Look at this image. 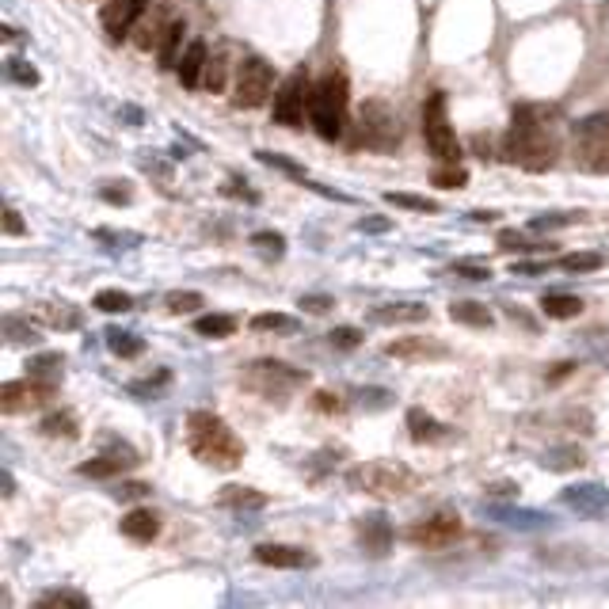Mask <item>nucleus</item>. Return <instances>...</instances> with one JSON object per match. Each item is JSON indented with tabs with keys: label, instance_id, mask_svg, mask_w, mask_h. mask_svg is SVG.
I'll return each mask as SVG.
<instances>
[{
	"label": "nucleus",
	"instance_id": "b1692460",
	"mask_svg": "<svg viewBox=\"0 0 609 609\" xmlns=\"http://www.w3.org/2000/svg\"><path fill=\"white\" fill-rule=\"evenodd\" d=\"M541 465L548 472H571V469H583L586 465V453H583V446H576V442H564V446H548L545 450Z\"/></svg>",
	"mask_w": 609,
	"mask_h": 609
},
{
	"label": "nucleus",
	"instance_id": "4be33fe9",
	"mask_svg": "<svg viewBox=\"0 0 609 609\" xmlns=\"http://www.w3.org/2000/svg\"><path fill=\"white\" fill-rule=\"evenodd\" d=\"M427 317H431V309L419 305V301H393V305H377L370 312L374 324H419Z\"/></svg>",
	"mask_w": 609,
	"mask_h": 609
},
{
	"label": "nucleus",
	"instance_id": "603ef678",
	"mask_svg": "<svg viewBox=\"0 0 609 609\" xmlns=\"http://www.w3.org/2000/svg\"><path fill=\"white\" fill-rule=\"evenodd\" d=\"M453 274H457V279H465V282H488L491 279V271L480 267V263H453Z\"/></svg>",
	"mask_w": 609,
	"mask_h": 609
},
{
	"label": "nucleus",
	"instance_id": "864d4df0",
	"mask_svg": "<svg viewBox=\"0 0 609 609\" xmlns=\"http://www.w3.org/2000/svg\"><path fill=\"white\" fill-rule=\"evenodd\" d=\"M91 236H96L100 244H141V236H138V233H110V229H96Z\"/></svg>",
	"mask_w": 609,
	"mask_h": 609
},
{
	"label": "nucleus",
	"instance_id": "72a5a7b5",
	"mask_svg": "<svg viewBox=\"0 0 609 609\" xmlns=\"http://www.w3.org/2000/svg\"><path fill=\"white\" fill-rule=\"evenodd\" d=\"M202 305H206V298H202V293H195V290H172L168 298H164V309H168L172 317L195 312V309H202Z\"/></svg>",
	"mask_w": 609,
	"mask_h": 609
},
{
	"label": "nucleus",
	"instance_id": "1a4fd4ad",
	"mask_svg": "<svg viewBox=\"0 0 609 609\" xmlns=\"http://www.w3.org/2000/svg\"><path fill=\"white\" fill-rule=\"evenodd\" d=\"M274 91V69L267 58L260 53H248L244 62L236 65V88H233V103L244 107V110H255L271 100Z\"/></svg>",
	"mask_w": 609,
	"mask_h": 609
},
{
	"label": "nucleus",
	"instance_id": "f03ea898",
	"mask_svg": "<svg viewBox=\"0 0 609 609\" xmlns=\"http://www.w3.org/2000/svg\"><path fill=\"white\" fill-rule=\"evenodd\" d=\"M187 450L195 461L217 472H233L244 465V442L236 438V431L217 412L206 408L187 415Z\"/></svg>",
	"mask_w": 609,
	"mask_h": 609
},
{
	"label": "nucleus",
	"instance_id": "7c9ffc66",
	"mask_svg": "<svg viewBox=\"0 0 609 609\" xmlns=\"http://www.w3.org/2000/svg\"><path fill=\"white\" fill-rule=\"evenodd\" d=\"M34 312H39V317H43L50 328H62V331L81 328V312L72 309V305H39Z\"/></svg>",
	"mask_w": 609,
	"mask_h": 609
},
{
	"label": "nucleus",
	"instance_id": "4d7b16f0",
	"mask_svg": "<svg viewBox=\"0 0 609 609\" xmlns=\"http://www.w3.org/2000/svg\"><path fill=\"white\" fill-rule=\"evenodd\" d=\"M225 195H229V198H244V202H252V206L260 202V191H252L248 183H240V179H229V183H225Z\"/></svg>",
	"mask_w": 609,
	"mask_h": 609
},
{
	"label": "nucleus",
	"instance_id": "a18cd8bd",
	"mask_svg": "<svg viewBox=\"0 0 609 609\" xmlns=\"http://www.w3.org/2000/svg\"><path fill=\"white\" fill-rule=\"evenodd\" d=\"M434 187H446V191H457V187H465L469 183V172L461 168V164H446V168H438L434 176Z\"/></svg>",
	"mask_w": 609,
	"mask_h": 609
},
{
	"label": "nucleus",
	"instance_id": "37998d69",
	"mask_svg": "<svg viewBox=\"0 0 609 609\" xmlns=\"http://www.w3.org/2000/svg\"><path fill=\"white\" fill-rule=\"evenodd\" d=\"M495 514H500V519H507L510 526H522V529H538V526H545V522H548L545 514H538V510H510V507H495Z\"/></svg>",
	"mask_w": 609,
	"mask_h": 609
},
{
	"label": "nucleus",
	"instance_id": "4468645a",
	"mask_svg": "<svg viewBox=\"0 0 609 609\" xmlns=\"http://www.w3.org/2000/svg\"><path fill=\"white\" fill-rule=\"evenodd\" d=\"M149 5L153 0H110V5L103 8V27H107V34L115 43H122L126 34H130V27L141 20L145 12H149Z\"/></svg>",
	"mask_w": 609,
	"mask_h": 609
},
{
	"label": "nucleus",
	"instance_id": "13d9d810",
	"mask_svg": "<svg viewBox=\"0 0 609 609\" xmlns=\"http://www.w3.org/2000/svg\"><path fill=\"white\" fill-rule=\"evenodd\" d=\"M312 404H317V412H324V415L343 412V400L336 393H317V396H312Z\"/></svg>",
	"mask_w": 609,
	"mask_h": 609
},
{
	"label": "nucleus",
	"instance_id": "f257e3e1",
	"mask_svg": "<svg viewBox=\"0 0 609 609\" xmlns=\"http://www.w3.org/2000/svg\"><path fill=\"white\" fill-rule=\"evenodd\" d=\"M552 119H557L552 107H533V103L514 107V122L503 138V157L526 172H548L560 157V134Z\"/></svg>",
	"mask_w": 609,
	"mask_h": 609
},
{
	"label": "nucleus",
	"instance_id": "ea45409f",
	"mask_svg": "<svg viewBox=\"0 0 609 609\" xmlns=\"http://www.w3.org/2000/svg\"><path fill=\"white\" fill-rule=\"evenodd\" d=\"M225 72H229V62H225V53H214V58L206 62V72H202V84H206L210 91H214V96H217V91L221 88H225Z\"/></svg>",
	"mask_w": 609,
	"mask_h": 609
},
{
	"label": "nucleus",
	"instance_id": "6e6d98bb",
	"mask_svg": "<svg viewBox=\"0 0 609 609\" xmlns=\"http://www.w3.org/2000/svg\"><path fill=\"white\" fill-rule=\"evenodd\" d=\"M153 488L149 484H119L115 488V500H126V503H138V500H145Z\"/></svg>",
	"mask_w": 609,
	"mask_h": 609
},
{
	"label": "nucleus",
	"instance_id": "39448f33",
	"mask_svg": "<svg viewBox=\"0 0 609 609\" xmlns=\"http://www.w3.org/2000/svg\"><path fill=\"white\" fill-rule=\"evenodd\" d=\"M347 488L374 500H400L415 488V472L396 465V461H362L347 472Z\"/></svg>",
	"mask_w": 609,
	"mask_h": 609
},
{
	"label": "nucleus",
	"instance_id": "6e6552de",
	"mask_svg": "<svg viewBox=\"0 0 609 609\" xmlns=\"http://www.w3.org/2000/svg\"><path fill=\"white\" fill-rule=\"evenodd\" d=\"M423 141L434 160L442 164H457L461 160V145L450 126V107H446V91H431L423 103Z\"/></svg>",
	"mask_w": 609,
	"mask_h": 609
},
{
	"label": "nucleus",
	"instance_id": "a19ab883",
	"mask_svg": "<svg viewBox=\"0 0 609 609\" xmlns=\"http://www.w3.org/2000/svg\"><path fill=\"white\" fill-rule=\"evenodd\" d=\"M252 248H260L267 260H282V255H286V236L282 233H252Z\"/></svg>",
	"mask_w": 609,
	"mask_h": 609
},
{
	"label": "nucleus",
	"instance_id": "338daca9",
	"mask_svg": "<svg viewBox=\"0 0 609 609\" xmlns=\"http://www.w3.org/2000/svg\"><path fill=\"white\" fill-rule=\"evenodd\" d=\"M472 217H476V221H491V217H500V214H495V210H476Z\"/></svg>",
	"mask_w": 609,
	"mask_h": 609
},
{
	"label": "nucleus",
	"instance_id": "0eeeda50",
	"mask_svg": "<svg viewBox=\"0 0 609 609\" xmlns=\"http://www.w3.org/2000/svg\"><path fill=\"white\" fill-rule=\"evenodd\" d=\"M571 157L583 172L609 176V110L586 115L571 126Z\"/></svg>",
	"mask_w": 609,
	"mask_h": 609
},
{
	"label": "nucleus",
	"instance_id": "9d476101",
	"mask_svg": "<svg viewBox=\"0 0 609 609\" xmlns=\"http://www.w3.org/2000/svg\"><path fill=\"white\" fill-rule=\"evenodd\" d=\"M312 103V81L305 69H293L290 77L282 81V88L274 91V122L286 126V130H298V126L305 122V110Z\"/></svg>",
	"mask_w": 609,
	"mask_h": 609
},
{
	"label": "nucleus",
	"instance_id": "9b49d317",
	"mask_svg": "<svg viewBox=\"0 0 609 609\" xmlns=\"http://www.w3.org/2000/svg\"><path fill=\"white\" fill-rule=\"evenodd\" d=\"M58 393V385L53 381H43V377H27V381H8L5 389H0V412L5 415H20V412H34V408H46Z\"/></svg>",
	"mask_w": 609,
	"mask_h": 609
},
{
	"label": "nucleus",
	"instance_id": "3c124183",
	"mask_svg": "<svg viewBox=\"0 0 609 609\" xmlns=\"http://www.w3.org/2000/svg\"><path fill=\"white\" fill-rule=\"evenodd\" d=\"M168 381H172V374H168V370H160V374L149 377V381H134V385H130V393H134V396H153V393L164 389Z\"/></svg>",
	"mask_w": 609,
	"mask_h": 609
},
{
	"label": "nucleus",
	"instance_id": "c756f323",
	"mask_svg": "<svg viewBox=\"0 0 609 609\" xmlns=\"http://www.w3.org/2000/svg\"><path fill=\"white\" fill-rule=\"evenodd\" d=\"M195 331H198V336H206V339H229L236 331V320L225 317V312H210V317L195 320Z\"/></svg>",
	"mask_w": 609,
	"mask_h": 609
},
{
	"label": "nucleus",
	"instance_id": "4c0bfd02",
	"mask_svg": "<svg viewBox=\"0 0 609 609\" xmlns=\"http://www.w3.org/2000/svg\"><path fill=\"white\" fill-rule=\"evenodd\" d=\"M400 210H415V214H438V202L434 198H423V195H404V191H389L385 195Z\"/></svg>",
	"mask_w": 609,
	"mask_h": 609
},
{
	"label": "nucleus",
	"instance_id": "49530a36",
	"mask_svg": "<svg viewBox=\"0 0 609 609\" xmlns=\"http://www.w3.org/2000/svg\"><path fill=\"white\" fill-rule=\"evenodd\" d=\"M576 221H583V214H541V217H533L529 221V229L533 233H548V229H560V225H576Z\"/></svg>",
	"mask_w": 609,
	"mask_h": 609
},
{
	"label": "nucleus",
	"instance_id": "393cba45",
	"mask_svg": "<svg viewBox=\"0 0 609 609\" xmlns=\"http://www.w3.org/2000/svg\"><path fill=\"white\" fill-rule=\"evenodd\" d=\"M408 431H412V442H419V446H427V442H442L450 434V427H442V423L431 412H423V408L408 412Z\"/></svg>",
	"mask_w": 609,
	"mask_h": 609
},
{
	"label": "nucleus",
	"instance_id": "0e129e2a",
	"mask_svg": "<svg viewBox=\"0 0 609 609\" xmlns=\"http://www.w3.org/2000/svg\"><path fill=\"white\" fill-rule=\"evenodd\" d=\"M571 370H576V362H560V366H552V374H548V381H564Z\"/></svg>",
	"mask_w": 609,
	"mask_h": 609
},
{
	"label": "nucleus",
	"instance_id": "e2e57ef3",
	"mask_svg": "<svg viewBox=\"0 0 609 609\" xmlns=\"http://www.w3.org/2000/svg\"><path fill=\"white\" fill-rule=\"evenodd\" d=\"M491 500H514L519 495V484H491V488H484Z\"/></svg>",
	"mask_w": 609,
	"mask_h": 609
},
{
	"label": "nucleus",
	"instance_id": "f704fd0d",
	"mask_svg": "<svg viewBox=\"0 0 609 609\" xmlns=\"http://www.w3.org/2000/svg\"><path fill=\"white\" fill-rule=\"evenodd\" d=\"M500 248L510 252V255H529V252H545L552 244H533V240L526 233H514V229H503L500 233Z\"/></svg>",
	"mask_w": 609,
	"mask_h": 609
},
{
	"label": "nucleus",
	"instance_id": "de8ad7c7",
	"mask_svg": "<svg viewBox=\"0 0 609 609\" xmlns=\"http://www.w3.org/2000/svg\"><path fill=\"white\" fill-rule=\"evenodd\" d=\"M62 366H65L62 355H34V358L27 362V370H31L34 377H46V374H53V370H62Z\"/></svg>",
	"mask_w": 609,
	"mask_h": 609
},
{
	"label": "nucleus",
	"instance_id": "79ce46f5",
	"mask_svg": "<svg viewBox=\"0 0 609 609\" xmlns=\"http://www.w3.org/2000/svg\"><path fill=\"white\" fill-rule=\"evenodd\" d=\"M605 260H602V255L598 252H576V255H564V260H560V267L564 271H571V274H586V271H598Z\"/></svg>",
	"mask_w": 609,
	"mask_h": 609
},
{
	"label": "nucleus",
	"instance_id": "052dcab7",
	"mask_svg": "<svg viewBox=\"0 0 609 609\" xmlns=\"http://www.w3.org/2000/svg\"><path fill=\"white\" fill-rule=\"evenodd\" d=\"M358 229H362V233H389L393 221H389V217H366V221H358Z\"/></svg>",
	"mask_w": 609,
	"mask_h": 609
},
{
	"label": "nucleus",
	"instance_id": "7ed1b4c3",
	"mask_svg": "<svg viewBox=\"0 0 609 609\" xmlns=\"http://www.w3.org/2000/svg\"><path fill=\"white\" fill-rule=\"evenodd\" d=\"M305 385H309V374L282 358H255L240 370V389L260 396L263 404H286Z\"/></svg>",
	"mask_w": 609,
	"mask_h": 609
},
{
	"label": "nucleus",
	"instance_id": "c03bdc74",
	"mask_svg": "<svg viewBox=\"0 0 609 609\" xmlns=\"http://www.w3.org/2000/svg\"><path fill=\"white\" fill-rule=\"evenodd\" d=\"M583 339H586L590 358L602 362V366H609V328H590Z\"/></svg>",
	"mask_w": 609,
	"mask_h": 609
},
{
	"label": "nucleus",
	"instance_id": "412c9836",
	"mask_svg": "<svg viewBox=\"0 0 609 609\" xmlns=\"http://www.w3.org/2000/svg\"><path fill=\"white\" fill-rule=\"evenodd\" d=\"M183 34H187V24H183L179 15H172V20L164 24V31H160V43H157V62H160V69H176V65H179Z\"/></svg>",
	"mask_w": 609,
	"mask_h": 609
},
{
	"label": "nucleus",
	"instance_id": "e433bc0d",
	"mask_svg": "<svg viewBox=\"0 0 609 609\" xmlns=\"http://www.w3.org/2000/svg\"><path fill=\"white\" fill-rule=\"evenodd\" d=\"M5 336H8V343H20V347L39 343V331L31 328V320H20V317H5Z\"/></svg>",
	"mask_w": 609,
	"mask_h": 609
},
{
	"label": "nucleus",
	"instance_id": "58836bf2",
	"mask_svg": "<svg viewBox=\"0 0 609 609\" xmlns=\"http://www.w3.org/2000/svg\"><path fill=\"white\" fill-rule=\"evenodd\" d=\"M91 305H96L100 312H130V309H134V298H130V293H122V290H100Z\"/></svg>",
	"mask_w": 609,
	"mask_h": 609
},
{
	"label": "nucleus",
	"instance_id": "69168bd1",
	"mask_svg": "<svg viewBox=\"0 0 609 609\" xmlns=\"http://www.w3.org/2000/svg\"><path fill=\"white\" fill-rule=\"evenodd\" d=\"M538 271H548V263H514V274H538Z\"/></svg>",
	"mask_w": 609,
	"mask_h": 609
},
{
	"label": "nucleus",
	"instance_id": "5fc2aeb1",
	"mask_svg": "<svg viewBox=\"0 0 609 609\" xmlns=\"http://www.w3.org/2000/svg\"><path fill=\"white\" fill-rule=\"evenodd\" d=\"M298 309H309V312H317V317H320V312H328V309H336V301H331V298H328V293H305V298L298 301Z\"/></svg>",
	"mask_w": 609,
	"mask_h": 609
},
{
	"label": "nucleus",
	"instance_id": "6ab92c4d",
	"mask_svg": "<svg viewBox=\"0 0 609 609\" xmlns=\"http://www.w3.org/2000/svg\"><path fill=\"white\" fill-rule=\"evenodd\" d=\"M206 62H210V46L202 43V39H191L187 46H183L179 65H176L179 84L183 88H198L202 84V72H206Z\"/></svg>",
	"mask_w": 609,
	"mask_h": 609
},
{
	"label": "nucleus",
	"instance_id": "a878e982",
	"mask_svg": "<svg viewBox=\"0 0 609 609\" xmlns=\"http://www.w3.org/2000/svg\"><path fill=\"white\" fill-rule=\"evenodd\" d=\"M221 507H229V510H260V507H267V495L255 491V488L229 484V488H221Z\"/></svg>",
	"mask_w": 609,
	"mask_h": 609
},
{
	"label": "nucleus",
	"instance_id": "2f4dec72",
	"mask_svg": "<svg viewBox=\"0 0 609 609\" xmlns=\"http://www.w3.org/2000/svg\"><path fill=\"white\" fill-rule=\"evenodd\" d=\"M39 431H43L46 438H77V434H81L77 419H72L69 412H53V415H46V419L39 423Z\"/></svg>",
	"mask_w": 609,
	"mask_h": 609
},
{
	"label": "nucleus",
	"instance_id": "aec40b11",
	"mask_svg": "<svg viewBox=\"0 0 609 609\" xmlns=\"http://www.w3.org/2000/svg\"><path fill=\"white\" fill-rule=\"evenodd\" d=\"M119 529H122V538H130V541H138V545H149V541H157V533H160V519H157L149 507H134V510L119 522Z\"/></svg>",
	"mask_w": 609,
	"mask_h": 609
},
{
	"label": "nucleus",
	"instance_id": "f8f14e48",
	"mask_svg": "<svg viewBox=\"0 0 609 609\" xmlns=\"http://www.w3.org/2000/svg\"><path fill=\"white\" fill-rule=\"evenodd\" d=\"M404 538H408L415 548H446L461 538V519L453 510H438V514H431V519L412 522Z\"/></svg>",
	"mask_w": 609,
	"mask_h": 609
},
{
	"label": "nucleus",
	"instance_id": "cd10ccee",
	"mask_svg": "<svg viewBox=\"0 0 609 609\" xmlns=\"http://www.w3.org/2000/svg\"><path fill=\"white\" fill-rule=\"evenodd\" d=\"M450 317H453L457 324H469V328H491V324H495L491 309L480 305V301H453V305H450Z\"/></svg>",
	"mask_w": 609,
	"mask_h": 609
},
{
	"label": "nucleus",
	"instance_id": "c9c22d12",
	"mask_svg": "<svg viewBox=\"0 0 609 609\" xmlns=\"http://www.w3.org/2000/svg\"><path fill=\"white\" fill-rule=\"evenodd\" d=\"M252 328L255 331H298L301 324L293 320V317H286V312H260V317H252Z\"/></svg>",
	"mask_w": 609,
	"mask_h": 609
},
{
	"label": "nucleus",
	"instance_id": "a211bd4d",
	"mask_svg": "<svg viewBox=\"0 0 609 609\" xmlns=\"http://www.w3.org/2000/svg\"><path fill=\"white\" fill-rule=\"evenodd\" d=\"M560 500H564V507H571L576 514H586V519L609 510V491L602 484H571V488H564Z\"/></svg>",
	"mask_w": 609,
	"mask_h": 609
},
{
	"label": "nucleus",
	"instance_id": "8fccbe9b",
	"mask_svg": "<svg viewBox=\"0 0 609 609\" xmlns=\"http://www.w3.org/2000/svg\"><path fill=\"white\" fill-rule=\"evenodd\" d=\"M8 77H12L15 84H24V88L39 84V72H34L27 62H20V58H12V62H8Z\"/></svg>",
	"mask_w": 609,
	"mask_h": 609
},
{
	"label": "nucleus",
	"instance_id": "774afa93",
	"mask_svg": "<svg viewBox=\"0 0 609 609\" xmlns=\"http://www.w3.org/2000/svg\"><path fill=\"white\" fill-rule=\"evenodd\" d=\"M15 491V480H12V472H5V495H12Z\"/></svg>",
	"mask_w": 609,
	"mask_h": 609
},
{
	"label": "nucleus",
	"instance_id": "423d86ee",
	"mask_svg": "<svg viewBox=\"0 0 609 609\" xmlns=\"http://www.w3.org/2000/svg\"><path fill=\"white\" fill-rule=\"evenodd\" d=\"M404 141V122L396 110L385 100H366L358 107V122H355V145H366L374 153H396Z\"/></svg>",
	"mask_w": 609,
	"mask_h": 609
},
{
	"label": "nucleus",
	"instance_id": "bb28decb",
	"mask_svg": "<svg viewBox=\"0 0 609 609\" xmlns=\"http://www.w3.org/2000/svg\"><path fill=\"white\" fill-rule=\"evenodd\" d=\"M541 312L548 320H571V317H579V312H583V301L576 298V293H545Z\"/></svg>",
	"mask_w": 609,
	"mask_h": 609
},
{
	"label": "nucleus",
	"instance_id": "09e8293b",
	"mask_svg": "<svg viewBox=\"0 0 609 609\" xmlns=\"http://www.w3.org/2000/svg\"><path fill=\"white\" fill-rule=\"evenodd\" d=\"M328 343L336 347V350H355V347L362 343V331H358V328H336V331L328 336Z\"/></svg>",
	"mask_w": 609,
	"mask_h": 609
},
{
	"label": "nucleus",
	"instance_id": "680f3d73",
	"mask_svg": "<svg viewBox=\"0 0 609 609\" xmlns=\"http://www.w3.org/2000/svg\"><path fill=\"white\" fill-rule=\"evenodd\" d=\"M115 187H119V183H110V187H103L100 195H103L107 202H115V206H126V202H130L134 195H130V191H126V187H122V191H115Z\"/></svg>",
	"mask_w": 609,
	"mask_h": 609
},
{
	"label": "nucleus",
	"instance_id": "c85d7f7f",
	"mask_svg": "<svg viewBox=\"0 0 609 609\" xmlns=\"http://www.w3.org/2000/svg\"><path fill=\"white\" fill-rule=\"evenodd\" d=\"M39 605H43V609H88V605H91V598H88V595H81V590L62 586V590H46V595L39 598Z\"/></svg>",
	"mask_w": 609,
	"mask_h": 609
},
{
	"label": "nucleus",
	"instance_id": "bf43d9fd",
	"mask_svg": "<svg viewBox=\"0 0 609 609\" xmlns=\"http://www.w3.org/2000/svg\"><path fill=\"white\" fill-rule=\"evenodd\" d=\"M5 233H8V236H24V233H27L24 217H20V210H15V206L5 210Z\"/></svg>",
	"mask_w": 609,
	"mask_h": 609
},
{
	"label": "nucleus",
	"instance_id": "dca6fc26",
	"mask_svg": "<svg viewBox=\"0 0 609 609\" xmlns=\"http://www.w3.org/2000/svg\"><path fill=\"white\" fill-rule=\"evenodd\" d=\"M252 560L263 564V567H286V571H298V567H312L317 557H309L305 548L298 545H255L252 548Z\"/></svg>",
	"mask_w": 609,
	"mask_h": 609
},
{
	"label": "nucleus",
	"instance_id": "f3484780",
	"mask_svg": "<svg viewBox=\"0 0 609 609\" xmlns=\"http://www.w3.org/2000/svg\"><path fill=\"white\" fill-rule=\"evenodd\" d=\"M134 465H138V453H134L130 446H119V450H110V453H100V457L84 461L77 472H81V476H91V480H110V476L130 472Z\"/></svg>",
	"mask_w": 609,
	"mask_h": 609
},
{
	"label": "nucleus",
	"instance_id": "20e7f679",
	"mask_svg": "<svg viewBox=\"0 0 609 609\" xmlns=\"http://www.w3.org/2000/svg\"><path fill=\"white\" fill-rule=\"evenodd\" d=\"M347 107H350V88L343 72H328L312 84V103H309V122L324 141H336L347 130Z\"/></svg>",
	"mask_w": 609,
	"mask_h": 609
},
{
	"label": "nucleus",
	"instance_id": "473e14b6",
	"mask_svg": "<svg viewBox=\"0 0 609 609\" xmlns=\"http://www.w3.org/2000/svg\"><path fill=\"white\" fill-rule=\"evenodd\" d=\"M107 347H110V355H119V358H138L145 350V339L130 336V331H107Z\"/></svg>",
	"mask_w": 609,
	"mask_h": 609
},
{
	"label": "nucleus",
	"instance_id": "2eb2a0df",
	"mask_svg": "<svg viewBox=\"0 0 609 609\" xmlns=\"http://www.w3.org/2000/svg\"><path fill=\"white\" fill-rule=\"evenodd\" d=\"M385 355L396 358V362H438V358H450V347L438 343V339L408 336V339H393L389 347H385Z\"/></svg>",
	"mask_w": 609,
	"mask_h": 609
},
{
	"label": "nucleus",
	"instance_id": "ddd939ff",
	"mask_svg": "<svg viewBox=\"0 0 609 609\" xmlns=\"http://www.w3.org/2000/svg\"><path fill=\"white\" fill-rule=\"evenodd\" d=\"M355 533H358V545H362L366 557H374V560L389 557V548H393V522L385 519V514H366V519H358Z\"/></svg>",
	"mask_w": 609,
	"mask_h": 609
},
{
	"label": "nucleus",
	"instance_id": "5701e85b",
	"mask_svg": "<svg viewBox=\"0 0 609 609\" xmlns=\"http://www.w3.org/2000/svg\"><path fill=\"white\" fill-rule=\"evenodd\" d=\"M526 427H564V431L590 434L595 419H590V412H583V408H567V412H552V415H529Z\"/></svg>",
	"mask_w": 609,
	"mask_h": 609
}]
</instances>
